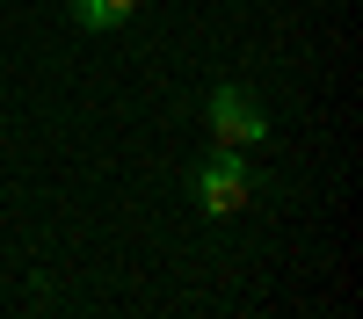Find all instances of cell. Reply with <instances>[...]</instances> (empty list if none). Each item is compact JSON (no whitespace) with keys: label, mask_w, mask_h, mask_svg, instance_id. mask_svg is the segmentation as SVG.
<instances>
[{"label":"cell","mask_w":363,"mask_h":319,"mask_svg":"<svg viewBox=\"0 0 363 319\" xmlns=\"http://www.w3.org/2000/svg\"><path fill=\"white\" fill-rule=\"evenodd\" d=\"M189 196L203 203L211 218H240L255 203V167H247V153H233V145H218L196 174H189Z\"/></svg>","instance_id":"6da1fadb"},{"label":"cell","mask_w":363,"mask_h":319,"mask_svg":"<svg viewBox=\"0 0 363 319\" xmlns=\"http://www.w3.org/2000/svg\"><path fill=\"white\" fill-rule=\"evenodd\" d=\"M203 116H211V138L233 145V153H247V145L269 138V116H262V102L247 95V87H218V95L203 102Z\"/></svg>","instance_id":"7a4b0ae2"},{"label":"cell","mask_w":363,"mask_h":319,"mask_svg":"<svg viewBox=\"0 0 363 319\" xmlns=\"http://www.w3.org/2000/svg\"><path fill=\"white\" fill-rule=\"evenodd\" d=\"M131 15H138V0H73V22L80 29H116Z\"/></svg>","instance_id":"3957f363"}]
</instances>
